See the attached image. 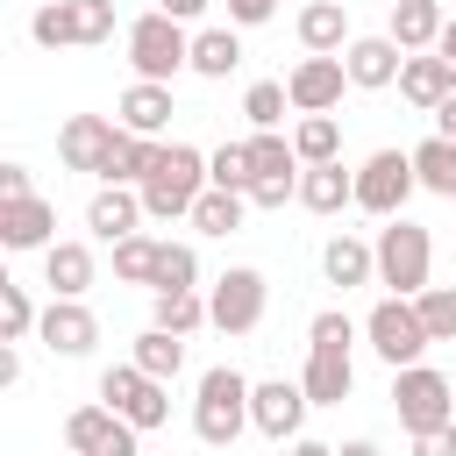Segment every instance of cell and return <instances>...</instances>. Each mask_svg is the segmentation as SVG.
Here are the masks:
<instances>
[{"instance_id":"obj_1","label":"cell","mask_w":456,"mask_h":456,"mask_svg":"<svg viewBox=\"0 0 456 456\" xmlns=\"http://www.w3.org/2000/svg\"><path fill=\"white\" fill-rule=\"evenodd\" d=\"M349 349H356V321L342 306H321L306 321V370H299V385H306L314 406H342L356 392V356Z\"/></svg>"},{"instance_id":"obj_2","label":"cell","mask_w":456,"mask_h":456,"mask_svg":"<svg viewBox=\"0 0 456 456\" xmlns=\"http://www.w3.org/2000/svg\"><path fill=\"white\" fill-rule=\"evenodd\" d=\"M207 185H214V178H207V150L164 142L157 164H150V178H142L135 192H142V214H150V221H192V207H200Z\"/></svg>"},{"instance_id":"obj_3","label":"cell","mask_w":456,"mask_h":456,"mask_svg":"<svg viewBox=\"0 0 456 456\" xmlns=\"http://www.w3.org/2000/svg\"><path fill=\"white\" fill-rule=\"evenodd\" d=\"M249 378L235 370V363H214V370H200V392H192V435L207 442V449H235V435L249 428Z\"/></svg>"},{"instance_id":"obj_4","label":"cell","mask_w":456,"mask_h":456,"mask_svg":"<svg viewBox=\"0 0 456 456\" xmlns=\"http://www.w3.org/2000/svg\"><path fill=\"white\" fill-rule=\"evenodd\" d=\"M370 249H378V285H385L392 299H420V292H428V271H435V235H428L420 221H406V214H399V221H385Z\"/></svg>"},{"instance_id":"obj_5","label":"cell","mask_w":456,"mask_h":456,"mask_svg":"<svg viewBox=\"0 0 456 456\" xmlns=\"http://www.w3.org/2000/svg\"><path fill=\"white\" fill-rule=\"evenodd\" d=\"M128 64H135V78H150V86H171L178 71H192V36H185V21H171L164 7L135 14V21H128Z\"/></svg>"},{"instance_id":"obj_6","label":"cell","mask_w":456,"mask_h":456,"mask_svg":"<svg viewBox=\"0 0 456 456\" xmlns=\"http://www.w3.org/2000/svg\"><path fill=\"white\" fill-rule=\"evenodd\" d=\"M363 342H370V349H378V363H392V370H413V363L435 349V335H428L420 306H413V299H392V292L363 314Z\"/></svg>"},{"instance_id":"obj_7","label":"cell","mask_w":456,"mask_h":456,"mask_svg":"<svg viewBox=\"0 0 456 456\" xmlns=\"http://www.w3.org/2000/svg\"><path fill=\"white\" fill-rule=\"evenodd\" d=\"M392 413L406 435H435L456 420V385L435 370V363H413V370H392Z\"/></svg>"},{"instance_id":"obj_8","label":"cell","mask_w":456,"mask_h":456,"mask_svg":"<svg viewBox=\"0 0 456 456\" xmlns=\"http://www.w3.org/2000/svg\"><path fill=\"white\" fill-rule=\"evenodd\" d=\"M413 150H370L363 164H356V207L363 214H378V221H399L406 214V200H413Z\"/></svg>"},{"instance_id":"obj_9","label":"cell","mask_w":456,"mask_h":456,"mask_svg":"<svg viewBox=\"0 0 456 456\" xmlns=\"http://www.w3.org/2000/svg\"><path fill=\"white\" fill-rule=\"evenodd\" d=\"M100 406H114L128 428H164L171 420V385H157L150 370H135V363H107L100 370Z\"/></svg>"},{"instance_id":"obj_10","label":"cell","mask_w":456,"mask_h":456,"mask_svg":"<svg viewBox=\"0 0 456 456\" xmlns=\"http://www.w3.org/2000/svg\"><path fill=\"white\" fill-rule=\"evenodd\" d=\"M264 306H271V285H264V271H249V264H228V271L214 278V292H207V314H214L221 335H256V328H264Z\"/></svg>"},{"instance_id":"obj_11","label":"cell","mask_w":456,"mask_h":456,"mask_svg":"<svg viewBox=\"0 0 456 456\" xmlns=\"http://www.w3.org/2000/svg\"><path fill=\"white\" fill-rule=\"evenodd\" d=\"M306 385L299 378H264L256 392H249V428L256 435H271V442H299V428H306Z\"/></svg>"},{"instance_id":"obj_12","label":"cell","mask_w":456,"mask_h":456,"mask_svg":"<svg viewBox=\"0 0 456 456\" xmlns=\"http://www.w3.org/2000/svg\"><path fill=\"white\" fill-rule=\"evenodd\" d=\"M342 86H349L342 57H299V64L285 71L292 114H335V107H342Z\"/></svg>"},{"instance_id":"obj_13","label":"cell","mask_w":456,"mask_h":456,"mask_svg":"<svg viewBox=\"0 0 456 456\" xmlns=\"http://www.w3.org/2000/svg\"><path fill=\"white\" fill-rule=\"evenodd\" d=\"M36 335H43L50 356H93V342H100V314H93L86 299H50Z\"/></svg>"},{"instance_id":"obj_14","label":"cell","mask_w":456,"mask_h":456,"mask_svg":"<svg viewBox=\"0 0 456 456\" xmlns=\"http://www.w3.org/2000/svg\"><path fill=\"white\" fill-rule=\"evenodd\" d=\"M342 71H349V86H356V93H385V86H399L406 50H399L392 36H356V43L342 50Z\"/></svg>"},{"instance_id":"obj_15","label":"cell","mask_w":456,"mask_h":456,"mask_svg":"<svg viewBox=\"0 0 456 456\" xmlns=\"http://www.w3.org/2000/svg\"><path fill=\"white\" fill-rule=\"evenodd\" d=\"M114 135H121V121H107V114H71V121L57 128V157H64V171H93V178H100Z\"/></svg>"},{"instance_id":"obj_16","label":"cell","mask_w":456,"mask_h":456,"mask_svg":"<svg viewBox=\"0 0 456 456\" xmlns=\"http://www.w3.org/2000/svg\"><path fill=\"white\" fill-rule=\"evenodd\" d=\"M0 242H7L14 256H28V249H50V242H57V207H50L43 192H28V200H7V207H0Z\"/></svg>"},{"instance_id":"obj_17","label":"cell","mask_w":456,"mask_h":456,"mask_svg":"<svg viewBox=\"0 0 456 456\" xmlns=\"http://www.w3.org/2000/svg\"><path fill=\"white\" fill-rule=\"evenodd\" d=\"M292 28H299V50H306V57H342V50L356 43V36H349V7H342V0H306Z\"/></svg>"},{"instance_id":"obj_18","label":"cell","mask_w":456,"mask_h":456,"mask_svg":"<svg viewBox=\"0 0 456 456\" xmlns=\"http://www.w3.org/2000/svg\"><path fill=\"white\" fill-rule=\"evenodd\" d=\"M171 86H150V78H135L121 100H114V121L128 128V135H150V142H164V128H171Z\"/></svg>"},{"instance_id":"obj_19","label":"cell","mask_w":456,"mask_h":456,"mask_svg":"<svg viewBox=\"0 0 456 456\" xmlns=\"http://www.w3.org/2000/svg\"><path fill=\"white\" fill-rule=\"evenodd\" d=\"M135 221H142V192H135V185H100V192L86 200V228H93L100 242H128V235H142Z\"/></svg>"},{"instance_id":"obj_20","label":"cell","mask_w":456,"mask_h":456,"mask_svg":"<svg viewBox=\"0 0 456 456\" xmlns=\"http://www.w3.org/2000/svg\"><path fill=\"white\" fill-rule=\"evenodd\" d=\"M321 278L342 285V292L378 285V249H370L363 235H328V242H321Z\"/></svg>"},{"instance_id":"obj_21","label":"cell","mask_w":456,"mask_h":456,"mask_svg":"<svg viewBox=\"0 0 456 456\" xmlns=\"http://www.w3.org/2000/svg\"><path fill=\"white\" fill-rule=\"evenodd\" d=\"M43 285H50V299H86L93 292V249L86 242H50L43 249Z\"/></svg>"},{"instance_id":"obj_22","label":"cell","mask_w":456,"mask_h":456,"mask_svg":"<svg viewBox=\"0 0 456 456\" xmlns=\"http://www.w3.org/2000/svg\"><path fill=\"white\" fill-rule=\"evenodd\" d=\"M442 28H449V14H442V0H399L392 7V43L406 50V57H420V50H435L442 43Z\"/></svg>"},{"instance_id":"obj_23","label":"cell","mask_w":456,"mask_h":456,"mask_svg":"<svg viewBox=\"0 0 456 456\" xmlns=\"http://www.w3.org/2000/svg\"><path fill=\"white\" fill-rule=\"evenodd\" d=\"M299 207H306V214H342V207H356V171H342V164H306V171H299Z\"/></svg>"},{"instance_id":"obj_24","label":"cell","mask_w":456,"mask_h":456,"mask_svg":"<svg viewBox=\"0 0 456 456\" xmlns=\"http://www.w3.org/2000/svg\"><path fill=\"white\" fill-rule=\"evenodd\" d=\"M456 93V71L435 57V50H420V57H406V71H399V100H413L420 114H435L442 100Z\"/></svg>"},{"instance_id":"obj_25","label":"cell","mask_w":456,"mask_h":456,"mask_svg":"<svg viewBox=\"0 0 456 456\" xmlns=\"http://www.w3.org/2000/svg\"><path fill=\"white\" fill-rule=\"evenodd\" d=\"M157 150L164 142H150V135H114V150H107V164H100V185H142L150 178V164H157Z\"/></svg>"},{"instance_id":"obj_26","label":"cell","mask_w":456,"mask_h":456,"mask_svg":"<svg viewBox=\"0 0 456 456\" xmlns=\"http://www.w3.org/2000/svg\"><path fill=\"white\" fill-rule=\"evenodd\" d=\"M114 428H121V413H114V406H100V399H86V406H71V413H64V449H71V456H100Z\"/></svg>"},{"instance_id":"obj_27","label":"cell","mask_w":456,"mask_h":456,"mask_svg":"<svg viewBox=\"0 0 456 456\" xmlns=\"http://www.w3.org/2000/svg\"><path fill=\"white\" fill-rule=\"evenodd\" d=\"M150 328H164V335H200V328H214V314H207L200 292H150Z\"/></svg>"},{"instance_id":"obj_28","label":"cell","mask_w":456,"mask_h":456,"mask_svg":"<svg viewBox=\"0 0 456 456\" xmlns=\"http://www.w3.org/2000/svg\"><path fill=\"white\" fill-rule=\"evenodd\" d=\"M413 178H420V192H435V200H456V142H449V135H428V142H413Z\"/></svg>"},{"instance_id":"obj_29","label":"cell","mask_w":456,"mask_h":456,"mask_svg":"<svg viewBox=\"0 0 456 456\" xmlns=\"http://www.w3.org/2000/svg\"><path fill=\"white\" fill-rule=\"evenodd\" d=\"M135 370H150L157 385H171L178 370H185V335H164V328H142L135 335V356H128Z\"/></svg>"},{"instance_id":"obj_30","label":"cell","mask_w":456,"mask_h":456,"mask_svg":"<svg viewBox=\"0 0 456 456\" xmlns=\"http://www.w3.org/2000/svg\"><path fill=\"white\" fill-rule=\"evenodd\" d=\"M242 64V28H200L192 36V71L200 78H228Z\"/></svg>"},{"instance_id":"obj_31","label":"cell","mask_w":456,"mask_h":456,"mask_svg":"<svg viewBox=\"0 0 456 456\" xmlns=\"http://www.w3.org/2000/svg\"><path fill=\"white\" fill-rule=\"evenodd\" d=\"M292 150H299V164H342V121L335 114H299Z\"/></svg>"},{"instance_id":"obj_32","label":"cell","mask_w":456,"mask_h":456,"mask_svg":"<svg viewBox=\"0 0 456 456\" xmlns=\"http://www.w3.org/2000/svg\"><path fill=\"white\" fill-rule=\"evenodd\" d=\"M249 164H256V178H299L306 171L299 150H292V135H278V128H256L249 135Z\"/></svg>"},{"instance_id":"obj_33","label":"cell","mask_w":456,"mask_h":456,"mask_svg":"<svg viewBox=\"0 0 456 456\" xmlns=\"http://www.w3.org/2000/svg\"><path fill=\"white\" fill-rule=\"evenodd\" d=\"M242 214H249V200H242V192L207 185V192H200V207H192V228H200V235H235V228H242Z\"/></svg>"},{"instance_id":"obj_34","label":"cell","mask_w":456,"mask_h":456,"mask_svg":"<svg viewBox=\"0 0 456 456\" xmlns=\"http://www.w3.org/2000/svg\"><path fill=\"white\" fill-rule=\"evenodd\" d=\"M36 328H43V306L28 299V285L0 278V342H28Z\"/></svg>"},{"instance_id":"obj_35","label":"cell","mask_w":456,"mask_h":456,"mask_svg":"<svg viewBox=\"0 0 456 456\" xmlns=\"http://www.w3.org/2000/svg\"><path fill=\"white\" fill-rule=\"evenodd\" d=\"M207 178H214L221 192H242V200H249V185H256L249 142H221V150H207Z\"/></svg>"},{"instance_id":"obj_36","label":"cell","mask_w":456,"mask_h":456,"mask_svg":"<svg viewBox=\"0 0 456 456\" xmlns=\"http://www.w3.org/2000/svg\"><path fill=\"white\" fill-rule=\"evenodd\" d=\"M157 256H164L157 235H128V242H114V278L121 285H157Z\"/></svg>"},{"instance_id":"obj_37","label":"cell","mask_w":456,"mask_h":456,"mask_svg":"<svg viewBox=\"0 0 456 456\" xmlns=\"http://www.w3.org/2000/svg\"><path fill=\"white\" fill-rule=\"evenodd\" d=\"M150 292H200V249H192V242H164Z\"/></svg>"},{"instance_id":"obj_38","label":"cell","mask_w":456,"mask_h":456,"mask_svg":"<svg viewBox=\"0 0 456 456\" xmlns=\"http://www.w3.org/2000/svg\"><path fill=\"white\" fill-rule=\"evenodd\" d=\"M71 7V43L93 50V43H114V0H64Z\"/></svg>"},{"instance_id":"obj_39","label":"cell","mask_w":456,"mask_h":456,"mask_svg":"<svg viewBox=\"0 0 456 456\" xmlns=\"http://www.w3.org/2000/svg\"><path fill=\"white\" fill-rule=\"evenodd\" d=\"M285 107H292L285 78H256V86L242 93V114H249V128H278V121H285Z\"/></svg>"},{"instance_id":"obj_40","label":"cell","mask_w":456,"mask_h":456,"mask_svg":"<svg viewBox=\"0 0 456 456\" xmlns=\"http://www.w3.org/2000/svg\"><path fill=\"white\" fill-rule=\"evenodd\" d=\"M28 36H36L43 50H78V43H71V7H64V0H43V7L28 14Z\"/></svg>"},{"instance_id":"obj_41","label":"cell","mask_w":456,"mask_h":456,"mask_svg":"<svg viewBox=\"0 0 456 456\" xmlns=\"http://www.w3.org/2000/svg\"><path fill=\"white\" fill-rule=\"evenodd\" d=\"M413 306H420V321H428L435 342H456V285H428Z\"/></svg>"},{"instance_id":"obj_42","label":"cell","mask_w":456,"mask_h":456,"mask_svg":"<svg viewBox=\"0 0 456 456\" xmlns=\"http://www.w3.org/2000/svg\"><path fill=\"white\" fill-rule=\"evenodd\" d=\"M285 200H299V178H256L249 185V207H285Z\"/></svg>"},{"instance_id":"obj_43","label":"cell","mask_w":456,"mask_h":456,"mask_svg":"<svg viewBox=\"0 0 456 456\" xmlns=\"http://www.w3.org/2000/svg\"><path fill=\"white\" fill-rule=\"evenodd\" d=\"M278 14V0H228V28H264Z\"/></svg>"},{"instance_id":"obj_44","label":"cell","mask_w":456,"mask_h":456,"mask_svg":"<svg viewBox=\"0 0 456 456\" xmlns=\"http://www.w3.org/2000/svg\"><path fill=\"white\" fill-rule=\"evenodd\" d=\"M36 185H28V164H0V207L7 200H28Z\"/></svg>"},{"instance_id":"obj_45","label":"cell","mask_w":456,"mask_h":456,"mask_svg":"<svg viewBox=\"0 0 456 456\" xmlns=\"http://www.w3.org/2000/svg\"><path fill=\"white\" fill-rule=\"evenodd\" d=\"M413 456H456V420L435 428V435H413Z\"/></svg>"},{"instance_id":"obj_46","label":"cell","mask_w":456,"mask_h":456,"mask_svg":"<svg viewBox=\"0 0 456 456\" xmlns=\"http://www.w3.org/2000/svg\"><path fill=\"white\" fill-rule=\"evenodd\" d=\"M0 385H21V349L0 342Z\"/></svg>"},{"instance_id":"obj_47","label":"cell","mask_w":456,"mask_h":456,"mask_svg":"<svg viewBox=\"0 0 456 456\" xmlns=\"http://www.w3.org/2000/svg\"><path fill=\"white\" fill-rule=\"evenodd\" d=\"M157 7H164V14H171V21H192V14H207V7H214V0H157Z\"/></svg>"},{"instance_id":"obj_48","label":"cell","mask_w":456,"mask_h":456,"mask_svg":"<svg viewBox=\"0 0 456 456\" xmlns=\"http://www.w3.org/2000/svg\"><path fill=\"white\" fill-rule=\"evenodd\" d=\"M435 135H449V142H456V93L435 107Z\"/></svg>"},{"instance_id":"obj_49","label":"cell","mask_w":456,"mask_h":456,"mask_svg":"<svg viewBox=\"0 0 456 456\" xmlns=\"http://www.w3.org/2000/svg\"><path fill=\"white\" fill-rule=\"evenodd\" d=\"M435 57H442V64L456 71V14H449V28H442V43H435Z\"/></svg>"},{"instance_id":"obj_50","label":"cell","mask_w":456,"mask_h":456,"mask_svg":"<svg viewBox=\"0 0 456 456\" xmlns=\"http://www.w3.org/2000/svg\"><path fill=\"white\" fill-rule=\"evenodd\" d=\"M335 456H385V449H378V442H370V435H356V442H342V449H335Z\"/></svg>"},{"instance_id":"obj_51","label":"cell","mask_w":456,"mask_h":456,"mask_svg":"<svg viewBox=\"0 0 456 456\" xmlns=\"http://www.w3.org/2000/svg\"><path fill=\"white\" fill-rule=\"evenodd\" d=\"M292 456H335V449H328V442H306V435H299V442H292Z\"/></svg>"},{"instance_id":"obj_52","label":"cell","mask_w":456,"mask_h":456,"mask_svg":"<svg viewBox=\"0 0 456 456\" xmlns=\"http://www.w3.org/2000/svg\"><path fill=\"white\" fill-rule=\"evenodd\" d=\"M392 7H399V0H392Z\"/></svg>"}]
</instances>
